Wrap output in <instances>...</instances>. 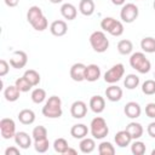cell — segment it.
Listing matches in <instances>:
<instances>
[{
	"mask_svg": "<svg viewBox=\"0 0 155 155\" xmlns=\"http://www.w3.org/2000/svg\"><path fill=\"white\" fill-rule=\"evenodd\" d=\"M63 114L62 111V101L58 96H51L45 105L42 107V115L48 119H57L61 117Z\"/></svg>",
	"mask_w": 155,
	"mask_h": 155,
	"instance_id": "1",
	"label": "cell"
},
{
	"mask_svg": "<svg viewBox=\"0 0 155 155\" xmlns=\"http://www.w3.org/2000/svg\"><path fill=\"white\" fill-rule=\"evenodd\" d=\"M130 65L140 74H145L150 70L151 63L143 52H134L130 57Z\"/></svg>",
	"mask_w": 155,
	"mask_h": 155,
	"instance_id": "2",
	"label": "cell"
},
{
	"mask_svg": "<svg viewBox=\"0 0 155 155\" xmlns=\"http://www.w3.org/2000/svg\"><path fill=\"white\" fill-rule=\"evenodd\" d=\"M90 132L94 139H103L109 133V127L107 125V121L101 116H96L91 121Z\"/></svg>",
	"mask_w": 155,
	"mask_h": 155,
	"instance_id": "3",
	"label": "cell"
},
{
	"mask_svg": "<svg viewBox=\"0 0 155 155\" xmlns=\"http://www.w3.org/2000/svg\"><path fill=\"white\" fill-rule=\"evenodd\" d=\"M90 44L93 48V51L98 53H103L109 47V40L107 39L104 31L96 30L90 35Z\"/></svg>",
	"mask_w": 155,
	"mask_h": 155,
	"instance_id": "4",
	"label": "cell"
},
{
	"mask_svg": "<svg viewBox=\"0 0 155 155\" xmlns=\"http://www.w3.org/2000/svg\"><path fill=\"white\" fill-rule=\"evenodd\" d=\"M124 74H125V67H124V64L117 63V64L113 65L109 70L105 71V74H104V81L108 82V84H110V85H113V84L117 82L119 80H121V78L124 76Z\"/></svg>",
	"mask_w": 155,
	"mask_h": 155,
	"instance_id": "5",
	"label": "cell"
},
{
	"mask_svg": "<svg viewBox=\"0 0 155 155\" xmlns=\"http://www.w3.org/2000/svg\"><path fill=\"white\" fill-rule=\"evenodd\" d=\"M138 13H139L138 7L134 4L128 2V4H125L122 6V8L120 11V18L125 23H132V22H134L137 19Z\"/></svg>",
	"mask_w": 155,
	"mask_h": 155,
	"instance_id": "6",
	"label": "cell"
},
{
	"mask_svg": "<svg viewBox=\"0 0 155 155\" xmlns=\"http://www.w3.org/2000/svg\"><path fill=\"white\" fill-rule=\"evenodd\" d=\"M0 133L4 139H10L15 138L16 134V124L12 119L4 117L0 121Z\"/></svg>",
	"mask_w": 155,
	"mask_h": 155,
	"instance_id": "7",
	"label": "cell"
},
{
	"mask_svg": "<svg viewBox=\"0 0 155 155\" xmlns=\"http://www.w3.org/2000/svg\"><path fill=\"white\" fill-rule=\"evenodd\" d=\"M27 63H28V56L24 51H15L10 58V64L15 69L24 68Z\"/></svg>",
	"mask_w": 155,
	"mask_h": 155,
	"instance_id": "8",
	"label": "cell"
},
{
	"mask_svg": "<svg viewBox=\"0 0 155 155\" xmlns=\"http://www.w3.org/2000/svg\"><path fill=\"white\" fill-rule=\"evenodd\" d=\"M70 114L74 119H82L87 114V105L82 101H75L70 107Z\"/></svg>",
	"mask_w": 155,
	"mask_h": 155,
	"instance_id": "9",
	"label": "cell"
},
{
	"mask_svg": "<svg viewBox=\"0 0 155 155\" xmlns=\"http://www.w3.org/2000/svg\"><path fill=\"white\" fill-rule=\"evenodd\" d=\"M85 70H86V65L84 63H75L70 68V78L76 82L84 81L85 80Z\"/></svg>",
	"mask_w": 155,
	"mask_h": 155,
	"instance_id": "10",
	"label": "cell"
},
{
	"mask_svg": "<svg viewBox=\"0 0 155 155\" xmlns=\"http://www.w3.org/2000/svg\"><path fill=\"white\" fill-rule=\"evenodd\" d=\"M50 31L52 35L54 36H63L67 34L68 31V25L65 23V21H62V19H57V21H53L50 25Z\"/></svg>",
	"mask_w": 155,
	"mask_h": 155,
	"instance_id": "11",
	"label": "cell"
},
{
	"mask_svg": "<svg viewBox=\"0 0 155 155\" xmlns=\"http://www.w3.org/2000/svg\"><path fill=\"white\" fill-rule=\"evenodd\" d=\"M124 113L127 117L130 119H137L140 116V113H142V108L138 103L136 102H128L126 103L125 108H124Z\"/></svg>",
	"mask_w": 155,
	"mask_h": 155,
	"instance_id": "12",
	"label": "cell"
},
{
	"mask_svg": "<svg viewBox=\"0 0 155 155\" xmlns=\"http://www.w3.org/2000/svg\"><path fill=\"white\" fill-rule=\"evenodd\" d=\"M101 78V68L97 64H88L86 65L85 70V80L90 82H94Z\"/></svg>",
	"mask_w": 155,
	"mask_h": 155,
	"instance_id": "13",
	"label": "cell"
},
{
	"mask_svg": "<svg viewBox=\"0 0 155 155\" xmlns=\"http://www.w3.org/2000/svg\"><path fill=\"white\" fill-rule=\"evenodd\" d=\"M15 142L16 144L22 148V149H28L30 145H31V138L30 136L24 132V131H19V132H16L15 134Z\"/></svg>",
	"mask_w": 155,
	"mask_h": 155,
	"instance_id": "14",
	"label": "cell"
},
{
	"mask_svg": "<svg viewBox=\"0 0 155 155\" xmlns=\"http://www.w3.org/2000/svg\"><path fill=\"white\" fill-rule=\"evenodd\" d=\"M105 96L110 102H119L122 98V88L113 84L109 87H107Z\"/></svg>",
	"mask_w": 155,
	"mask_h": 155,
	"instance_id": "15",
	"label": "cell"
},
{
	"mask_svg": "<svg viewBox=\"0 0 155 155\" xmlns=\"http://www.w3.org/2000/svg\"><path fill=\"white\" fill-rule=\"evenodd\" d=\"M90 108L93 113L96 114H101L104 109H105V101L102 96H93L90 99Z\"/></svg>",
	"mask_w": 155,
	"mask_h": 155,
	"instance_id": "16",
	"label": "cell"
},
{
	"mask_svg": "<svg viewBox=\"0 0 155 155\" xmlns=\"http://www.w3.org/2000/svg\"><path fill=\"white\" fill-rule=\"evenodd\" d=\"M114 140H115V143H116L117 147L125 148V147H127V145L131 144L132 137L130 136V133H128L126 130H122V131H119V132L115 134Z\"/></svg>",
	"mask_w": 155,
	"mask_h": 155,
	"instance_id": "17",
	"label": "cell"
},
{
	"mask_svg": "<svg viewBox=\"0 0 155 155\" xmlns=\"http://www.w3.org/2000/svg\"><path fill=\"white\" fill-rule=\"evenodd\" d=\"M61 13L62 16L68 19V21H73L76 18V15H78V10L76 7L73 5V4H69V2H65L61 6Z\"/></svg>",
	"mask_w": 155,
	"mask_h": 155,
	"instance_id": "18",
	"label": "cell"
},
{
	"mask_svg": "<svg viewBox=\"0 0 155 155\" xmlns=\"http://www.w3.org/2000/svg\"><path fill=\"white\" fill-rule=\"evenodd\" d=\"M125 130L130 133V136L132 137V139H138V138H140V137L143 136V132H144L143 126H142L139 122H134V121L130 122V124L126 126Z\"/></svg>",
	"mask_w": 155,
	"mask_h": 155,
	"instance_id": "19",
	"label": "cell"
},
{
	"mask_svg": "<svg viewBox=\"0 0 155 155\" xmlns=\"http://www.w3.org/2000/svg\"><path fill=\"white\" fill-rule=\"evenodd\" d=\"M41 17H44V13H42V10L39 6L29 7V10L27 12V21L30 23V25H34Z\"/></svg>",
	"mask_w": 155,
	"mask_h": 155,
	"instance_id": "20",
	"label": "cell"
},
{
	"mask_svg": "<svg viewBox=\"0 0 155 155\" xmlns=\"http://www.w3.org/2000/svg\"><path fill=\"white\" fill-rule=\"evenodd\" d=\"M88 133V127L84 124H76L73 125L70 128V134L73 136V138L75 139H82L87 136Z\"/></svg>",
	"mask_w": 155,
	"mask_h": 155,
	"instance_id": "21",
	"label": "cell"
},
{
	"mask_svg": "<svg viewBox=\"0 0 155 155\" xmlns=\"http://www.w3.org/2000/svg\"><path fill=\"white\" fill-rule=\"evenodd\" d=\"M18 120L23 125H31L35 121V113L31 109H23L18 113Z\"/></svg>",
	"mask_w": 155,
	"mask_h": 155,
	"instance_id": "22",
	"label": "cell"
},
{
	"mask_svg": "<svg viewBox=\"0 0 155 155\" xmlns=\"http://www.w3.org/2000/svg\"><path fill=\"white\" fill-rule=\"evenodd\" d=\"M19 94H21V91L16 85H10L4 91V97L7 102H16L19 98Z\"/></svg>",
	"mask_w": 155,
	"mask_h": 155,
	"instance_id": "23",
	"label": "cell"
},
{
	"mask_svg": "<svg viewBox=\"0 0 155 155\" xmlns=\"http://www.w3.org/2000/svg\"><path fill=\"white\" fill-rule=\"evenodd\" d=\"M94 2L93 0H81L79 4V10L84 16H91L94 12Z\"/></svg>",
	"mask_w": 155,
	"mask_h": 155,
	"instance_id": "24",
	"label": "cell"
},
{
	"mask_svg": "<svg viewBox=\"0 0 155 155\" xmlns=\"http://www.w3.org/2000/svg\"><path fill=\"white\" fill-rule=\"evenodd\" d=\"M79 145H80V151L84 153V154H90V153H92L96 149V142H94V139L87 138V137L82 138Z\"/></svg>",
	"mask_w": 155,
	"mask_h": 155,
	"instance_id": "25",
	"label": "cell"
},
{
	"mask_svg": "<svg viewBox=\"0 0 155 155\" xmlns=\"http://www.w3.org/2000/svg\"><path fill=\"white\" fill-rule=\"evenodd\" d=\"M117 51H119V53H121L124 56L130 54L133 51V44H132V41L128 40V39L120 40L117 42Z\"/></svg>",
	"mask_w": 155,
	"mask_h": 155,
	"instance_id": "26",
	"label": "cell"
},
{
	"mask_svg": "<svg viewBox=\"0 0 155 155\" xmlns=\"http://www.w3.org/2000/svg\"><path fill=\"white\" fill-rule=\"evenodd\" d=\"M140 47L145 53H154L155 52V38L147 36V38L142 39Z\"/></svg>",
	"mask_w": 155,
	"mask_h": 155,
	"instance_id": "27",
	"label": "cell"
},
{
	"mask_svg": "<svg viewBox=\"0 0 155 155\" xmlns=\"http://www.w3.org/2000/svg\"><path fill=\"white\" fill-rule=\"evenodd\" d=\"M124 85L127 90H134L139 85V78L136 74H128L124 80Z\"/></svg>",
	"mask_w": 155,
	"mask_h": 155,
	"instance_id": "28",
	"label": "cell"
},
{
	"mask_svg": "<svg viewBox=\"0 0 155 155\" xmlns=\"http://www.w3.org/2000/svg\"><path fill=\"white\" fill-rule=\"evenodd\" d=\"M24 76L27 78V80L33 85V86H38L40 84V74L34 70V69H28L24 71Z\"/></svg>",
	"mask_w": 155,
	"mask_h": 155,
	"instance_id": "29",
	"label": "cell"
},
{
	"mask_svg": "<svg viewBox=\"0 0 155 155\" xmlns=\"http://www.w3.org/2000/svg\"><path fill=\"white\" fill-rule=\"evenodd\" d=\"M30 97H31V101H33L35 104H40V103H42V102L45 101V98H46V91H45L44 88L38 87V88H35V90L31 91Z\"/></svg>",
	"mask_w": 155,
	"mask_h": 155,
	"instance_id": "30",
	"label": "cell"
},
{
	"mask_svg": "<svg viewBox=\"0 0 155 155\" xmlns=\"http://www.w3.org/2000/svg\"><path fill=\"white\" fill-rule=\"evenodd\" d=\"M48 147H50V142H48L47 137L34 139V148L38 153H46L48 150Z\"/></svg>",
	"mask_w": 155,
	"mask_h": 155,
	"instance_id": "31",
	"label": "cell"
},
{
	"mask_svg": "<svg viewBox=\"0 0 155 155\" xmlns=\"http://www.w3.org/2000/svg\"><path fill=\"white\" fill-rule=\"evenodd\" d=\"M68 148H69L68 142L64 138H57L54 140V143H53V149L58 154H65L67 150H68Z\"/></svg>",
	"mask_w": 155,
	"mask_h": 155,
	"instance_id": "32",
	"label": "cell"
},
{
	"mask_svg": "<svg viewBox=\"0 0 155 155\" xmlns=\"http://www.w3.org/2000/svg\"><path fill=\"white\" fill-rule=\"evenodd\" d=\"M98 153L101 155H114L115 148L110 142H102L98 145Z\"/></svg>",
	"mask_w": 155,
	"mask_h": 155,
	"instance_id": "33",
	"label": "cell"
},
{
	"mask_svg": "<svg viewBox=\"0 0 155 155\" xmlns=\"http://www.w3.org/2000/svg\"><path fill=\"white\" fill-rule=\"evenodd\" d=\"M15 85L18 87V90H19L21 92H28V91L33 87V85L27 80V78H25L24 75H23L22 78H18V79L16 80Z\"/></svg>",
	"mask_w": 155,
	"mask_h": 155,
	"instance_id": "34",
	"label": "cell"
},
{
	"mask_svg": "<svg viewBox=\"0 0 155 155\" xmlns=\"http://www.w3.org/2000/svg\"><path fill=\"white\" fill-rule=\"evenodd\" d=\"M142 92L147 96H153L155 94V80H145L142 85Z\"/></svg>",
	"mask_w": 155,
	"mask_h": 155,
	"instance_id": "35",
	"label": "cell"
},
{
	"mask_svg": "<svg viewBox=\"0 0 155 155\" xmlns=\"http://www.w3.org/2000/svg\"><path fill=\"white\" fill-rule=\"evenodd\" d=\"M145 150H147L145 144L140 140L134 139V142L131 144V151L133 155H143L145 153Z\"/></svg>",
	"mask_w": 155,
	"mask_h": 155,
	"instance_id": "36",
	"label": "cell"
},
{
	"mask_svg": "<svg viewBox=\"0 0 155 155\" xmlns=\"http://www.w3.org/2000/svg\"><path fill=\"white\" fill-rule=\"evenodd\" d=\"M109 34L113 36H120L124 34V24L120 21H115V23L113 24L111 29L109 30Z\"/></svg>",
	"mask_w": 155,
	"mask_h": 155,
	"instance_id": "37",
	"label": "cell"
},
{
	"mask_svg": "<svg viewBox=\"0 0 155 155\" xmlns=\"http://www.w3.org/2000/svg\"><path fill=\"white\" fill-rule=\"evenodd\" d=\"M31 136L34 139H39V138H45L47 137V130L45 126H36L33 128V132H31Z\"/></svg>",
	"mask_w": 155,
	"mask_h": 155,
	"instance_id": "38",
	"label": "cell"
},
{
	"mask_svg": "<svg viewBox=\"0 0 155 155\" xmlns=\"http://www.w3.org/2000/svg\"><path fill=\"white\" fill-rule=\"evenodd\" d=\"M115 18H113V17H105V18H103L102 19V22H101V28L104 30V31H107V33H109V30L111 29V27H113V24L115 23Z\"/></svg>",
	"mask_w": 155,
	"mask_h": 155,
	"instance_id": "39",
	"label": "cell"
},
{
	"mask_svg": "<svg viewBox=\"0 0 155 155\" xmlns=\"http://www.w3.org/2000/svg\"><path fill=\"white\" fill-rule=\"evenodd\" d=\"M47 25H48V22H47V18L44 16V17H41L34 25H31L35 30H38V31H42V30H45L46 28H47Z\"/></svg>",
	"mask_w": 155,
	"mask_h": 155,
	"instance_id": "40",
	"label": "cell"
},
{
	"mask_svg": "<svg viewBox=\"0 0 155 155\" xmlns=\"http://www.w3.org/2000/svg\"><path fill=\"white\" fill-rule=\"evenodd\" d=\"M145 114L150 119H155V103H148L145 107Z\"/></svg>",
	"mask_w": 155,
	"mask_h": 155,
	"instance_id": "41",
	"label": "cell"
},
{
	"mask_svg": "<svg viewBox=\"0 0 155 155\" xmlns=\"http://www.w3.org/2000/svg\"><path fill=\"white\" fill-rule=\"evenodd\" d=\"M10 65H11V64H8L5 59H1V61H0V76H5V75L8 73Z\"/></svg>",
	"mask_w": 155,
	"mask_h": 155,
	"instance_id": "42",
	"label": "cell"
},
{
	"mask_svg": "<svg viewBox=\"0 0 155 155\" xmlns=\"http://www.w3.org/2000/svg\"><path fill=\"white\" fill-rule=\"evenodd\" d=\"M147 132L148 134L151 137V138H155V121L154 122H150L147 127Z\"/></svg>",
	"mask_w": 155,
	"mask_h": 155,
	"instance_id": "43",
	"label": "cell"
},
{
	"mask_svg": "<svg viewBox=\"0 0 155 155\" xmlns=\"http://www.w3.org/2000/svg\"><path fill=\"white\" fill-rule=\"evenodd\" d=\"M5 155H19V149L16 147H10L5 150Z\"/></svg>",
	"mask_w": 155,
	"mask_h": 155,
	"instance_id": "44",
	"label": "cell"
},
{
	"mask_svg": "<svg viewBox=\"0 0 155 155\" xmlns=\"http://www.w3.org/2000/svg\"><path fill=\"white\" fill-rule=\"evenodd\" d=\"M5 4L8 7H16L19 4V0H5Z\"/></svg>",
	"mask_w": 155,
	"mask_h": 155,
	"instance_id": "45",
	"label": "cell"
},
{
	"mask_svg": "<svg viewBox=\"0 0 155 155\" xmlns=\"http://www.w3.org/2000/svg\"><path fill=\"white\" fill-rule=\"evenodd\" d=\"M125 1L126 0H111V2L116 6H120V5H125Z\"/></svg>",
	"mask_w": 155,
	"mask_h": 155,
	"instance_id": "46",
	"label": "cell"
},
{
	"mask_svg": "<svg viewBox=\"0 0 155 155\" xmlns=\"http://www.w3.org/2000/svg\"><path fill=\"white\" fill-rule=\"evenodd\" d=\"M65 154H67V155H70V154H71V155H76V154H78V151H76V150H75V149H71V148H70V147H69V148H68V150H67V153H65Z\"/></svg>",
	"mask_w": 155,
	"mask_h": 155,
	"instance_id": "47",
	"label": "cell"
},
{
	"mask_svg": "<svg viewBox=\"0 0 155 155\" xmlns=\"http://www.w3.org/2000/svg\"><path fill=\"white\" fill-rule=\"evenodd\" d=\"M52 4H59V2H62L63 0H50Z\"/></svg>",
	"mask_w": 155,
	"mask_h": 155,
	"instance_id": "48",
	"label": "cell"
},
{
	"mask_svg": "<svg viewBox=\"0 0 155 155\" xmlns=\"http://www.w3.org/2000/svg\"><path fill=\"white\" fill-rule=\"evenodd\" d=\"M151 155H155V149H154V150L151 151Z\"/></svg>",
	"mask_w": 155,
	"mask_h": 155,
	"instance_id": "49",
	"label": "cell"
},
{
	"mask_svg": "<svg viewBox=\"0 0 155 155\" xmlns=\"http://www.w3.org/2000/svg\"><path fill=\"white\" fill-rule=\"evenodd\" d=\"M153 7H154V10H155V0H154V4H153Z\"/></svg>",
	"mask_w": 155,
	"mask_h": 155,
	"instance_id": "50",
	"label": "cell"
},
{
	"mask_svg": "<svg viewBox=\"0 0 155 155\" xmlns=\"http://www.w3.org/2000/svg\"><path fill=\"white\" fill-rule=\"evenodd\" d=\"M154 78H155V73H154Z\"/></svg>",
	"mask_w": 155,
	"mask_h": 155,
	"instance_id": "51",
	"label": "cell"
}]
</instances>
